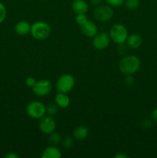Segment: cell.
I'll return each mask as SVG.
<instances>
[{
    "label": "cell",
    "instance_id": "obj_1",
    "mask_svg": "<svg viewBox=\"0 0 157 158\" xmlns=\"http://www.w3.org/2000/svg\"><path fill=\"white\" fill-rule=\"evenodd\" d=\"M140 60L134 55H128L123 57L119 62V70L125 75H132L139 69Z\"/></svg>",
    "mask_w": 157,
    "mask_h": 158
},
{
    "label": "cell",
    "instance_id": "obj_2",
    "mask_svg": "<svg viewBox=\"0 0 157 158\" xmlns=\"http://www.w3.org/2000/svg\"><path fill=\"white\" fill-rule=\"evenodd\" d=\"M31 34L32 37L37 40H43L47 39L51 34V27L45 22H35L31 26Z\"/></svg>",
    "mask_w": 157,
    "mask_h": 158
},
{
    "label": "cell",
    "instance_id": "obj_3",
    "mask_svg": "<svg viewBox=\"0 0 157 158\" xmlns=\"http://www.w3.org/2000/svg\"><path fill=\"white\" fill-rule=\"evenodd\" d=\"M128 30L126 26L122 24H115L112 26L109 31L111 40L116 44H122L126 42L128 38Z\"/></svg>",
    "mask_w": 157,
    "mask_h": 158
},
{
    "label": "cell",
    "instance_id": "obj_4",
    "mask_svg": "<svg viewBox=\"0 0 157 158\" xmlns=\"http://www.w3.org/2000/svg\"><path fill=\"white\" fill-rule=\"evenodd\" d=\"M113 9L109 5L100 4L95 7L93 12L95 19L100 23H106L109 21L113 16Z\"/></svg>",
    "mask_w": 157,
    "mask_h": 158
},
{
    "label": "cell",
    "instance_id": "obj_5",
    "mask_svg": "<svg viewBox=\"0 0 157 158\" xmlns=\"http://www.w3.org/2000/svg\"><path fill=\"white\" fill-rule=\"evenodd\" d=\"M75 83V81L73 76L70 74H63L58 79L55 86L58 92L67 94L73 89Z\"/></svg>",
    "mask_w": 157,
    "mask_h": 158
},
{
    "label": "cell",
    "instance_id": "obj_6",
    "mask_svg": "<svg viewBox=\"0 0 157 158\" xmlns=\"http://www.w3.org/2000/svg\"><path fill=\"white\" fill-rule=\"evenodd\" d=\"M28 116L32 119H41L46 114V106L39 101H32L26 106Z\"/></svg>",
    "mask_w": 157,
    "mask_h": 158
},
{
    "label": "cell",
    "instance_id": "obj_7",
    "mask_svg": "<svg viewBox=\"0 0 157 158\" xmlns=\"http://www.w3.org/2000/svg\"><path fill=\"white\" fill-rule=\"evenodd\" d=\"M52 89V84L49 80H41L36 81L35 84L32 87V91L35 95L38 97H46L49 95Z\"/></svg>",
    "mask_w": 157,
    "mask_h": 158
},
{
    "label": "cell",
    "instance_id": "obj_8",
    "mask_svg": "<svg viewBox=\"0 0 157 158\" xmlns=\"http://www.w3.org/2000/svg\"><path fill=\"white\" fill-rule=\"evenodd\" d=\"M38 127L43 134H49L50 133L55 131V127H56V123H55V120L52 118V116H47V117L44 116L40 119Z\"/></svg>",
    "mask_w": 157,
    "mask_h": 158
},
{
    "label": "cell",
    "instance_id": "obj_9",
    "mask_svg": "<svg viewBox=\"0 0 157 158\" xmlns=\"http://www.w3.org/2000/svg\"><path fill=\"white\" fill-rule=\"evenodd\" d=\"M110 40L111 39L109 35H108L106 32H100V33H97L94 36L92 44L96 49L103 50L109 46Z\"/></svg>",
    "mask_w": 157,
    "mask_h": 158
},
{
    "label": "cell",
    "instance_id": "obj_10",
    "mask_svg": "<svg viewBox=\"0 0 157 158\" xmlns=\"http://www.w3.org/2000/svg\"><path fill=\"white\" fill-rule=\"evenodd\" d=\"M80 29L83 35L89 38L94 37L98 33V28L96 25L93 22L89 21V20L85 24L80 26Z\"/></svg>",
    "mask_w": 157,
    "mask_h": 158
},
{
    "label": "cell",
    "instance_id": "obj_11",
    "mask_svg": "<svg viewBox=\"0 0 157 158\" xmlns=\"http://www.w3.org/2000/svg\"><path fill=\"white\" fill-rule=\"evenodd\" d=\"M72 8L75 14H86L89 10V6L84 0H74L72 3Z\"/></svg>",
    "mask_w": 157,
    "mask_h": 158
},
{
    "label": "cell",
    "instance_id": "obj_12",
    "mask_svg": "<svg viewBox=\"0 0 157 158\" xmlns=\"http://www.w3.org/2000/svg\"><path fill=\"white\" fill-rule=\"evenodd\" d=\"M126 43H127V46L131 49H138L143 43V39L139 35L136 33L131 34V35H128Z\"/></svg>",
    "mask_w": 157,
    "mask_h": 158
},
{
    "label": "cell",
    "instance_id": "obj_13",
    "mask_svg": "<svg viewBox=\"0 0 157 158\" xmlns=\"http://www.w3.org/2000/svg\"><path fill=\"white\" fill-rule=\"evenodd\" d=\"M62 154L59 150L55 146H50L46 148L41 154L42 158H60Z\"/></svg>",
    "mask_w": 157,
    "mask_h": 158
},
{
    "label": "cell",
    "instance_id": "obj_14",
    "mask_svg": "<svg viewBox=\"0 0 157 158\" xmlns=\"http://www.w3.org/2000/svg\"><path fill=\"white\" fill-rule=\"evenodd\" d=\"M89 135V129L87 127L80 125L75 127L73 131V137L77 140H84Z\"/></svg>",
    "mask_w": 157,
    "mask_h": 158
},
{
    "label": "cell",
    "instance_id": "obj_15",
    "mask_svg": "<svg viewBox=\"0 0 157 158\" xmlns=\"http://www.w3.org/2000/svg\"><path fill=\"white\" fill-rule=\"evenodd\" d=\"M30 24L26 21L18 22L15 26V32L20 35H27L29 32H30Z\"/></svg>",
    "mask_w": 157,
    "mask_h": 158
},
{
    "label": "cell",
    "instance_id": "obj_16",
    "mask_svg": "<svg viewBox=\"0 0 157 158\" xmlns=\"http://www.w3.org/2000/svg\"><path fill=\"white\" fill-rule=\"evenodd\" d=\"M55 102L59 107L66 108L70 104V99L65 93L58 92V94L55 96Z\"/></svg>",
    "mask_w": 157,
    "mask_h": 158
},
{
    "label": "cell",
    "instance_id": "obj_17",
    "mask_svg": "<svg viewBox=\"0 0 157 158\" xmlns=\"http://www.w3.org/2000/svg\"><path fill=\"white\" fill-rule=\"evenodd\" d=\"M48 140H49V143L51 145H52V146H56L61 141V136H60V134L58 133L53 131V132L50 133L49 134V139Z\"/></svg>",
    "mask_w": 157,
    "mask_h": 158
},
{
    "label": "cell",
    "instance_id": "obj_18",
    "mask_svg": "<svg viewBox=\"0 0 157 158\" xmlns=\"http://www.w3.org/2000/svg\"><path fill=\"white\" fill-rule=\"evenodd\" d=\"M125 6L129 10H135L139 6V0H126L124 2Z\"/></svg>",
    "mask_w": 157,
    "mask_h": 158
},
{
    "label": "cell",
    "instance_id": "obj_19",
    "mask_svg": "<svg viewBox=\"0 0 157 158\" xmlns=\"http://www.w3.org/2000/svg\"><path fill=\"white\" fill-rule=\"evenodd\" d=\"M58 107L57 104H54V103H50V104L48 105L47 106H46V114L49 116H54L57 114L58 112Z\"/></svg>",
    "mask_w": 157,
    "mask_h": 158
},
{
    "label": "cell",
    "instance_id": "obj_20",
    "mask_svg": "<svg viewBox=\"0 0 157 158\" xmlns=\"http://www.w3.org/2000/svg\"><path fill=\"white\" fill-rule=\"evenodd\" d=\"M62 146L64 148H66V149H69L72 147L73 145V140L71 137L68 136V137H66L62 141Z\"/></svg>",
    "mask_w": 157,
    "mask_h": 158
},
{
    "label": "cell",
    "instance_id": "obj_21",
    "mask_svg": "<svg viewBox=\"0 0 157 158\" xmlns=\"http://www.w3.org/2000/svg\"><path fill=\"white\" fill-rule=\"evenodd\" d=\"M87 21L88 19L87 16L86 15V14H77L76 16H75V22H76L77 24H78L79 26L85 24Z\"/></svg>",
    "mask_w": 157,
    "mask_h": 158
},
{
    "label": "cell",
    "instance_id": "obj_22",
    "mask_svg": "<svg viewBox=\"0 0 157 158\" xmlns=\"http://www.w3.org/2000/svg\"><path fill=\"white\" fill-rule=\"evenodd\" d=\"M6 14H7V12H6V7L3 5V3L0 2V24L3 23V21L6 19Z\"/></svg>",
    "mask_w": 157,
    "mask_h": 158
},
{
    "label": "cell",
    "instance_id": "obj_23",
    "mask_svg": "<svg viewBox=\"0 0 157 158\" xmlns=\"http://www.w3.org/2000/svg\"><path fill=\"white\" fill-rule=\"evenodd\" d=\"M106 2L110 6L113 7H119L124 3L125 0H106Z\"/></svg>",
    "mask_w": 157,
    "mask_h": 158
},
{
    "label": "cell",
    "instance_id": "obj_24",
    "mask_svg": "<svg viewBox=\"0 0 157 158\" xmlns=\"http://www.w3.org/2000/svg\"><path fill=\"white\" fill-rule=\"evenodd\" d=\"M35 83H36V80H35V79L32 77H28L26 80V84L28 87L32 88L34 86V85L35 84Z\"/></svg>",
    "mask_w": 157,
    "mask_h": 158
},
{
    "label": "cell",
    "instance_id": "obj_25",
    "mask_svg": "<svg viewBox=\"0 0 157 158\" xmlns=\"http://www.w3.org/2000/svg\"><path fill=\"white\" fill-rule=\"evenodd\" d=\"M118 52L120 54H125L126 52V46H124V43H122V44H119L118 46Z\"/></svg>",
    "mask_w": 157,
    "mask_h": 158
},
{
    "label": "cell",
    "instance_id": "obj_26",
    "mask_svg": "<svg viewBox=\"0 0 157 158\" xmlns=\"http://www.w3.org/2000/svg\"><path fill=\"white\" fill-rule=\"evenodd\" d=\"M125 83L127 85H132L133 83V79L131 77V75H127L126 80H125Z\"/></svg>",
    "mask_w": 157,
    "mask_h": 158
},
{
    "label": "cell",
    "instance_id": "obj_27",
    "mask_svg": "<svg viewBox=\"0 0 157 158\" xmlns=\"http://www.w3.org/2000/svg\"><path fill=\"white\" fill-rule=\"evenodd\" d=\"M152 126V123L149 120H145L143 122V127L144 128H149Z\"/></svg>",
    "mask_w": 157,
    "mask_h": 158
},
{
    "label": "cell",
    "instance_id": "obj_28",
    "mask_svg": "<svg viewBox=\"0 0 157 158\" xmlns=\"http://www.w3.org/2000/svg\"><path fill=\"white\" fill-rule=\"evenodd\" d=\"M5 157L6 158H18L19 157V156L14 152H9V154H7L6 156H5Z\"/></svg>",
    "mask_w": 157,
    "mask_h": 158
},
{
    "label": "cell",
    "instance_id": "obj_29",
    "mask_svg": "<svg viewBox=\"0 0 157 158\" xmlns=\"http://www.w3.org/2000/svg\"><path fill=\"white\" fill-rule=\"evenodd\" d=\"M152 120H154V121L157 122V108L154 109L153 111H152Z\"/></svg>",
    "mask_w": 157,
    "mask_h": 158
},
{
    "label": "cell",
    "instance_id": "obj_30",
    "mask_svg": "<svg viewBox=\"0 0 157 158\" xmlns=\"http://www.w3.org/2000/svg\"><path fill=\"white\" fill-rule=\"evenodd\" d=\"M114 157H115V158H128V157H129V156H128L127 154L119 153L118 154H116V155L114 156Z\"/></svg>",
    "mask_w": 157,
    "mask_h": 158
},
{
    "label": "cell",
    "instance_id": "obj_31",
    "mask_svg": "<svg viewBox=\"0 0 157 158\" xmlns=\"http://www.w3.org/2000/svg\"><path fill=\"white\" fill-rule=\"evenodd\" d=\"M91 2H92V5L94 6H99V5L102 4V2H103V0H90Z\"/></svg>",
    "mask_w": 157,
    "mask_h": 158
}]
</instances>
